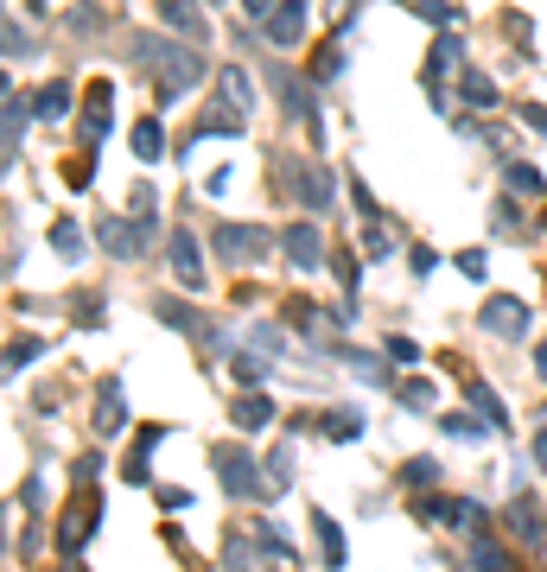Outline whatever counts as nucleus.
I'll list each match as a JSON object with an SVG mask.
<instances>
[{
  "instance_id": "nucleus-1",
  "label": "nucleus",
  "mask_w": 547,
  "mask_h": 572,
  "mask_svg": "<svg viewBox=\"0 0 547 572\" xmlns=\"http://www.w3.org/2000/svg\"><path fill=\"white\" fill-rule=\"evenodd\" d=\"M127 57L141 64V70H160V102H178V96L204 77V57H197L191 45L166 39V32H141V39L127 45Z\"/></svg>"
},
{
  "instance_id": "nucleus-2",
  "label": "nucleus",
  "mask_w": 547,
  "mask_h": 572,
  "mask_svg": "<svg viewBox=\"0 0 547 572\" xmlns=\"http://www.w3.org/2000/svg\"><path fill=\"white\" fill-rule=\"evenodd\" d=\"M217 477H223L230 496H242V503H261V496H274L267 477H261V464H255L242 446H223V452H217Z\"/></svg>"
},
{
  "instance_id": "nucleus-3",
  "label": "nucleus",
  "mask_w": 547,
  "mask_h": 572,
  "mask_svg": "<svg viewBox=\"0 0 547 572\" xmlns=\"http://www.w3.org/2000/svg\"><path fill=\"white\" fill-rule=\"evenodd\" d=\"M109 121H115V83H109V77H90V90H83V121H77V140H83L90 153L109 140Z\"/></svg>"
},
{
  "instance_id": "nucleus-4",
  "label": "nucleus",
  "mask_w": 547,
  "mask_h": 572,
  "mask_svg": "<svg viewBox=\"0 0 547 572\" xmlns=\"http://www.w3.org/2000/svg\"><path fill=\"white\" fill-rule=\"evenodd\" d=\"M477 325H484L491 337H528L534 306H528V299H516V293H491V299H484V312H477Z\"/></svg>"
},
{
  "instance_id": "nucleus-5",
  "label": "nucleus",
  "mask_w": 547,
  "mask_h": 572,
  "mask_svg": "<svg viewBox=\"0 0 547 572\" xmlns=\"http://www.w3.org/2000/svg\"><path fill=\"white\" fill-rule=\"evenodd\" d=\"M217 255H223L230 267H242V261L274 255V236H267V230H255V223H223V230H217Z\"/></svg>"
},
{
  "instance_id": "nucleus-6",
  "label": "nucleus",
  "mask_w": 547,
  "mask_h": 572,
  "mask_svg": "<svg viewBox=\"0 0 547 572\" xmlns=\"http://www.w3.org/2000/svg\"><path fill=\"white\" fill-rule=\"evenodd\" d=\"M306 26H312V7H306V0H281V7H274L267 13V45L274 51H293V45H306Z\"/></svg>"
},
{
  "instance_id": "nucleus-7",
  "label": "nucleus",
  "mask_w": 547,
  "mask_h": 572,
  "mask_svg": "<svg viewBox=\"0 0 547 572\" xmlns=\"http://www.w3.org/2000/svg\"><path fill=\"white\" fill-rule=\"evenodd\" d=\"M274 172H281V178H293L287 191H293L306 210H331V172H318V166H306V160H281Z\"/></svg>"
},
{
  "instance_id": "nucleus-8",
  "label": "nucleus",
  "mask_w": 547,
  "mask_h": 572,
  "mask_svg": "<svg viewBox=\"0 0 547 572\" xmlns=\"http://www.w3.org/2000/svg\"><path fill=\"white\" fill-rule=\"evenodd\" d=\"M166 255H172V273H178V286L204 293V255H197V236H191V230H178V236L166 242Z\"/></svg>"
},
{
  "instance_id": "nucleus-9",
  "label": "nucleus",
  "mask_w": 547,
  "mask_h": 572,
  "mask_svg": "<svg viewBox=\"0 0 547 572\" xmlns=\"http://www.w3.org/2000/svg\"><path fill=\"white\" fill-rule=\"evenodd\" d=\"M281 248H287V261H293V267H318V261H325L318 223H293V230H281Z\"/></svg>"
},
{
  "instance_id": "nucleus-10",
  "label": "nucleus",
  "mask_w": 547,
  "mask_h": 572,
  "mask_svg": "<svg viewBox=\"0 0 547 572\" xmlns=\"http://www.w3.org/2000/svg\"><path fill=\"white\" fill-rule=\"evenodd\" d=\"M242 121H248V115H242L236 102H217V108H204V121H197V134H191V140H236V134H242Z\"/></svg>"
},
{
  "instance_id": "nucleus-11",
  "label": "nucleus",
  "mask_w": 547,
  "mask_h": 572,
  "mask_svg": "<svg viewBox=\"0 0 547 572\" xmlns=\"http://www.w3.org/2000/svg\"><path fill=\"white\" fill-rule=\"evenodd\" d=\"M509 528H516L522 547H547V516L528 503V496H516V503H509Z\"/></svg>"
},
{
  "instance_id": "nucleus-12",
  "label": "nucleus",
  "mask_w": 547,
  "mask_h": 572,
  "mask_svg": "<svg viewBox=\"0 0 547 572\" xmlns=\"http://www.w3.org/2000/svg\"><path fill=\"white\" fill-rule=\"evenodd\" d=\"M230 420L242 426V433H255V426H267V420H274V401H267L261 388H248V394H236V401H230Z\"/></svg>"
},
{
  "instance_id": "nucleus-13",
  "label": "nucleus",
  "mask_w": 547,
  "mask_h": 572,
  "mask_svg": "<svg viewBox=\"0 0 547 572\" xmlns=\"http://www.w3.org/2000/svg\"><path fill=\"white\" fill-rule=\"evenodd\" d=\"M121 433V382H102L96 388V439H115Z\"/></svg>"
},
{
  "instance_id": "nucleus-14",
  "label": "nucleus",
  "mask_w": 547,
  "mask_h": 572,
  "mask_svg": "<svg viewBox=\"0 0 547 572\" xmlns=\"http://www.w3.org/2000/svg\"><path fill=\"white\" fill-rule=\"evenodd\" d=\"M312 528H318V553H325V566L337 572V566H344V553H351V547H344V528H337V522H331L325 509L312 516Z\"/></svg>"
},
{
  "instance_id": "nucleus-15",
  "label": "nucleus",
  "mask_w": 547,
  "mask_h": 572,
  "mask_svg": "<svg viewBox=\"0 0 547 572\" xmlns=\"http://www.w3.org/2000/svg\"><path fill=\"white\" fill-rule=\"evenodd\" d=\"M503 178H509V191H516V197H541V191H547L541 166H528V160H509V166H503Z\"/></svg>"
},
{
  "instance_id": "nucleus-16",
  "label": "nucleus",
  "mask_w": 547,
  "mask_h": 572,
  "mask_svg": "<svg viewBox=\"0 0 547 572\" xmlns=\"http://www.w3.org/2000/svg\"><path fill=\"white\" fill-rule=\"evenodd\" d=\"M160 13H166V26H178V32L204 39V20H197V0H160Z\"/></svg>"
},
{
  "instance_id": "nucleus-17",
  "label": "nucleus",
  "mask_w": 547,
  "mask_h": 572,
  "mask_svg": "<svg viewBox=\"0 0 547 572\" xmlns=\"http://www.w3.org/2000/svg\"><path fill=\"white\" fill-rule=\"evenodd\" d=\"M64 108H71V83H45V90L32 96V115H39V121H57Z\"/></svg>"
},
{
  "instance_id": "nucleus-18",
  "label": "nucleus",
  "mask_w": 547,
  "mask_h": 572,
  "mask_svg": "<svg viewBox=\"0 0 547 572\" xmlns=\"http://www.w3.org/2000/svg\"><path fill=\"white\" fill-rule=\"evenodd\" d=\"M325 433H331L337 446H351V439L363 433V413H357V407H337V413H325Z\"/></svg>"
},
{
  "instance_id": "nucleus-19",
  "label": "nucleus",
  "mask_w": 547,
  "mask_h": 572,
  "mask_svg": "<svg viewBox=\"0 0 547 572\" xmlns=\"http://www.w3.org/2000/svg\"><path fill=\"white\" fill-rule=\"evenodd\" d=\"M64 32H77V39H96V32H102V7H90V0H77V7L64 13Z\"/></svg>"
},
{
  "instance_id": "nucleus-20",
  "label": "nucleus",
  "mask_w": 547,
  "mask_h": 572,
  "mask_svg": "<svg viewBox=\"0 0 547 572\" xmlns=\"http://www.w3.org/2000/svg\"><path fill=\"white\" fill-rule=\"evenodd\" d=\"M255 547H261V541H242V534H230V547H223V566H230V572H261Z\"/></svg>"
},
{
  "instance_id": "nucleus-21",
  "label": "nucleus",
  "mask_w": 547,
  "mask_h": 572,
  "mask_svg": "<svg viewBox=\"0 0 547 572\" xmlns=\"http://www.w3.org/2000/svg\"><path fill=\"white\" fill-rule=\"evenodd\" d=\"M465 394H471V407H477V413H484L491 426H509V407L497 401V388H484V382H477V388H465Z\"/></svg>"
},
{
  "instance_id": "nucleus-22",
  "label": "nucleus",
  "mask_w": 547,
  "mask_h": 572,
  "mask_svg": "<svg viewBox=\"0 0 547 572\" xmlns=\"http://www.w3.org/2000/svg\"><path fill=\"white\" fill-rule=\"evenodd\" d=\"M223 102H236V108H242V115H248V108H255V90H248V70H236V64H230V70H223Z\"/></svg>"
},
{
  "instance_id": "nucleus-23",
  "label": "nucleus",
  "mask_w": 547,
  "mask_h": 572,
  "mask_svg": "<svg viewBox=\"0 0 547 572\" xmlns=\"http://www.w3.org/2000/svg\"><path fill=\"white\" fill-rule=\"evenodd\" d=\"M20 134H26V108H20V90L7 83V166H13V153H20Z\"/></svg>"
},
{
  "instance_id": "nucleus-24",
  "label": "nucleus",
  "mask_w": 547,
  "mask_h": 572,
  "mask_svg": "<svg viewBox=\"0 0 547 572\" xmlns=\"http://www.w3.org/2000/svg\"><path fill=\"white\" fill-rule=\"evenodd\" d=\"M51 248H57L64 261H83V248H90V242H83V230H77V223H57V230H51Z\"/></svg>"
},
{
  "instance_id": "nucleus-25",
  "label": "nucleus",
  "mask_w": 547,
  "mask_h": 572,
  "mask_svg": "<svg viewBox=\"0 0 547 572\" xmlns=\"http://www.w3.org/2000/svg\"><path fill=\"white\" fill-rule=\"evenodd\" d=\"M134 153H141V160H160V153H166L160 121H134Z\"/></svg>"
},
{
  "instance_id": "nucleus-26",
  "label": "nucleus",
  "mask_w": 547,
  "mask_h": 572,
  "mask_svg": "<svg viewBox=\"0 0 547 572\" xmlns=\"http://www.w3.org/2000/svg\"><path fill=\"white\" fill-rule=\"evenodd\" d=\"M39 350H45L39 337H13V343H7V376H20V369L32 363V356H39Z\"/></svg>"
},
{
  "instance_id": "nucleus-27",
  "label": "nucleus",
  "mask_w": 547,
  "mask_h": 572,
  "mask_svg": "<svg viewBox=\"0 0 547 572\" xmlns=\"http://www.w3.org/2000/svg\"><path fill=\"white\" fill-rule=\"evenodd\" d=\"M471 559L484 566V572H516V566H509V553H503L497 541H477V547H471Z\"/></svg>"
},
{
  "instance_id": "nucleus-28",
  "label": "nucleus",
  "mask_w": 547,
  "mask_h": 572,
  "mask_svg": "<svg viewBox=\"0 0 547 572\" xmlns=\"http://www.w3.org/2000/svg\"><path fill=\"white\" fill-rule=\"evenodd\" d=\"M465 102H484V108H491V102H497V83L477 77V70H465Z\"/></svg>"
},
{
  "instance_id": "nucleus-29",
  "label": "nucleus",
  "mask_w": 547,
  "mask_h": 572,
  "mask_svg": "<svg viewBox=\"0 0 547 572\" xmlns=\"http://www.w3.org/2000/svg\"><path fill=\"white\" fill-rule=\"evenodd\" d=\"M401 401L414 407V413H427V407H433V382H421V376H414V382H401Z\"/></svg>"
},
{
  "instance_id": "nucleus-30",
  "label": "nucleus",
  "mask_w": 547,
  "mask_h": 572,
  "mask_svg": "<svg viewBox=\"0 0 547 572\" xmlns=\"http://www.w3.org/2000/svg\"><path fill=\"white\" fill-rule=\"evenodd\" d=\"M382 356H388V363H421V343H414V337H388Z\"/></svg>"
},
{
  "instance_id": "nucleus-31",
  "label": "nucleus",
  "mask_w": 547,
  "mask_h": 572,
  "mask_svg": "<svg viewBox=\"0 0 547 572\" xmlns=\"http://www.w3.org/2000/svg\"><path fill=\"white\" fill-rule=\"evenodd\" d=\"M230 369H236L242 382H261V376H267V363H261V356H242V350H230Z\"/></svg>"
},
{
  "instance_id": "nucleus-32",
  "label": "nucleus",
  "mask_w": 547,
  "mask_h": 572,
  "mask_svg": "<svg viewBox=\"0 0 547 572\" xmlns=\"http://www.w3.org/2000/svg\"><path fill=\"white\" fill-rule=\"evenodd\" d=\"M433 477H439L433 458H407V464H401V483H433Z\"/></svg>"
},
{
  "instance_id": "nucleus-33",
  "label": "nucleus",
  "mask_w": 547,
  "mask_h": 572,
  "mask_svg": "<svg viewBox=\"0 0 547 572\" xmlns=\"http://www.w3.org/2000/svg\"><path fill=\"white\" fill-rule=\"evenodd\" d=\"M363 255H395V236H388L382 223H369V230H363Z\"/></svg>"
},
{
  "instance_id": "nucleus-34",
  "label": "nucleus",
  "mask_w": 547,
  "mask_h": 572,
  "mask_svg": "<svg viewBox=\"0 0 547 572\" xmlns=\"http://www.w3.org/2000/svg\"><path fill=\"white\" fill-rule=\"evenodd\" d=\"M458 273H465V280H484V273H491L484 248H465V255H458Z\"/></svg>"
},
{
  "instance_id": "nucleus-35",
  "label": "nucleus",
  "mask_w": 547,
  "mask_h": 572,
  "mask_svg": "<svg viewBox=\"0 0 547 572\" xmlns=\"http://www.w3.org/2000/svg\"><path fill=\"white\" fill-rule=\"evenodd\" d=\"M446 433H452V439H477V420H465V413H446Z\"/></svg>"
},
{
  "instance_id": "nucleus-36",
  "label": "nucleus",
  "mask_w": 547,
  "mask_h": 572,
  "mask_svg": "<svg viewBox=\"0 0 547 572\" xmlns=\"http://www.w3.org/2000/svg\"><path fill=\"white\" fill-rule=\"evenodd\" d=\"M134 217H153V185H134Z\"/></svg>"
},
{
  "instance_id": "nucleus-37",
  "label": "nucleus",
  "mask_w": 547,
  "mask_h": 572,
  "mask_svg": "<svg viewBox=\"0 0 547 572\" xmlns=\"http://www.w3.org/2000/svg\"><path fill=\"white\" fill-rule=\"evenodd\" d=\"M20 51H26V57H32V39H26V32H20V26H7V57H20Z\"/></svg>"
},
{
  "instance_id": "nucleus-38",
  "label": "nucleus",
  "mask_w": 547,
  "mask_h": 572,
  "mask_svg": "<svg viewBox=\"0 0 547 572\" xmlns=\"http://www.w3.org/2000/svg\"><path fill=\"white\" fill-rule=\"evenodd\" d=\"M407 261H414V273H433V267H439V255H433V248H414Z\"/></svg>"
},
{
  "instance_id": "nucleus-39",
  "label": "nucleus",
  "mask_w": 547,
  "mask_h": 572,
  "mask_svg": "<svg viewBox=\"0 0 547 572\" xmlns=\"http://www.w3.org/2000/svg\"><path fill=\"white\" fill-rule=\"evenodd\" d=\"M522 121H528L534 134H547V108H541V102H528V108H522Z\"/></svg>"
},
{
  "instance_id": "nucleus-40",
  "label": "nucleus",
  "mask_w": 547,
  "mask_h": 572,
  "mask_svg": "<svg viewBox=\"0 0 547 572\" xmlns=\"http://www.w3.org/2000/svg\"><path fill=\"white\" fill-rule=\"evenodd\" d=\"M242 7H248V13H261V20H267V13H274V7H281V0H242Z\"/></svg>"
},
{
  "instance_id": "nucleus-41",
  "label": "nucleus",
  "mask_w": 547,
  "mask_h": 572,
  "mask_svg": "<svg viewBox=\"0 0 547 572\" xmlns=\"http://www.w3.org/2000/svg\"><path fill=\"white\" fill-rule=\"evenodd\" d=\"M534 369H541V376H547V337H541V350H534Z\"/></svg>"
},
{
  "instance_id": "nucleus-42",
  "label": "nucleus",
  "mask_w": 547,
  "mask_h": 572,
  "mask_svg": "<svg viewBox=\"0 0 547 572\" xmlns=\"http://www.w3.org/2000/svg\"><path fill=\"white\" fill-rule=\"evenodd\" d=\"M534 458H541V464H547V433H534Z\"/></svg>"
},
{
  "instance_id": "nucleus-43",
  "label": "nucleus",
  "mask_w": 547,
  "mask_h": 572,
  "mask_svg": "<svg viewBox=\"0 0 547 572\" xmlns=\"http://www.w3.org/2000/svg\"><path fill=\"white\" fill-rule=\"evenodd\" d=\"M26 7H32V13H45V7H51V0H26Z\"/></svg>"
}]
</instances>
